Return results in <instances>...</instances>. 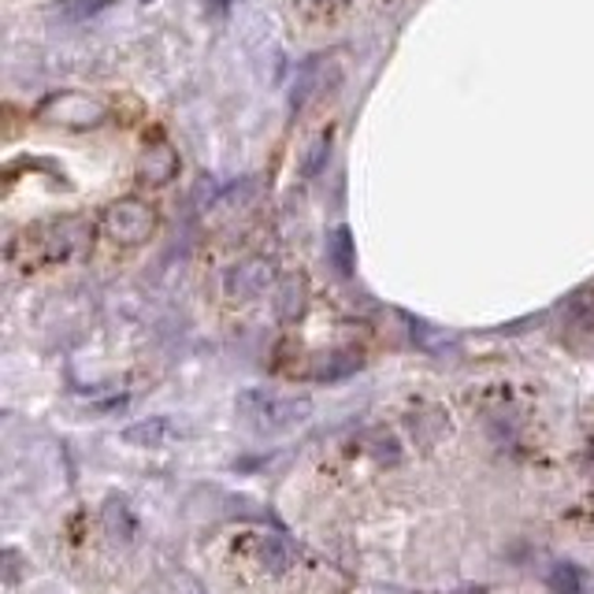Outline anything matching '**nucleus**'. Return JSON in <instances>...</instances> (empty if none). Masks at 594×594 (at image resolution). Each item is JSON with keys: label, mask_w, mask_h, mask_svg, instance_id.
Listing matches in <instances>:
<instances>
[{"label": "nucleus", "mask_w": 594, "mask_h": 594, "mask_svg": "<svg viewBox=\"0 0 594 594\" xmlns=\"http://www.w3.org/2000/svg\"><path fill=\"white\" fill-rule=\"evenodd\" d=\"M547 583L553 594H583V583H587V576H583L580 564L572 561H558L553 569L547 572Z\"/></svg>", "instance_id": "nucleus-14"}, {"label": "nucleus", "mask_w": 594, "mask_h": 594, "mask_svg": "<svg viewBox=\"0 0 594 594\" xmlns=\"http://www.w3.org/2000/svg\"><path fill=\"white\" fill-rule=\"evenodd\" d=\"M327 265L335 268L338 279H349L357 268V249H354V235L349 227H335L327 235Z\"/></svg>", "instance_id": "nucleus-9"}, {"label": "nucleus", "mask_w": 594, "mask_h": 594, "mask_svg": "<svg viewBox=\"0 0 594 594\" xmlns=\"http://www.w3.org/2000/svg\"><path fill=\"white\" fill-rule=\"evenodd\" d=\"M305 12H330V8H338L343 0H298Z\"/></svg>", "instance_id": "nucleus-18"}, {"label": "nucleus", "mask_w": 594, "mask_h": 594, "mask_svg": "<svg viewBox=\"0 0 594 594\" xmlns=\"http://www.w3.org/2000/svg\"><path fill=\"white\" fill-rule=\"evenodd\" d=\"M271 282H276V260L246 257V260H238L235 268H227L223 290H227V298H235V301H253L265 294Z\"/></svg>", "instance_id": "nucleus-5"}, {"label": "nucleus", "mask_w": 594, "mask_h": 594, "mask_svg": "<svg viewBox=\"0 0 594 594\" xmlns=\"http://www.w3.org/2000/svg\"><path fill=\"white\" fill-rule=\"evenodd\" d=\"M37 115L56 126H71V131H90V126H101L109 120V109L101 101L86 93H53L48 101L37 109Z\"/></svg>", "instance_id": "nucleus-3"}, {"label": "nucleus", "mask_w": 594, "mask_h": 594, "mask_svg": "<svg viewBox=\"0 0 594 594\" xmlns=\"http://www.w3.org/2000/svg\"><path fill=\"white\" fill-rule=\"evenodd\" d=\"M564 330L569 335H591L594 330V287H583L564 305Z\"/></svg>", "instance_id": "nucleus-10"}, {"label": "nucleus", "mask_w": 594, "mask_h": 594, "mask_svg": "<svg viewBox=\"0 0 594 594\" xmlns=\"http://www.w3.org/2000/svg\"><path fill=\"white\" fill-rule=\"evenodd\" d=\"M327 60L330 56H313V60L301 64L298 79H294V97H290V104H294V112L305 109L313 97L324 90V75H327Z\"/></svg>", "instance_id": "nucleus-7"}, {"label": "nucleus", "mask_w": 594, "mask_h": 594, "mask_svg": "<svg viewBox=\"0 0 594 594\" xmlns=\"http://www.w3.org/2000/svg\"><path fill=\"white\" fill-rule=\"evenodd\" d=\"M171 435V421H164V416H153V421H142L134 427H126V442H142V446H157L164 438Z\"/></svg>", "instance_id": "nucleus-15"}, {"label": "nucleus", "mask_w": 594, "mask_h": 594, "mask_svg": "<svg viewBox=\"0 0 594 594\" xmlns=\"http://www.w3.org/2000/svg\"><path fill=\"white\" fill-rule=\"evenodd\" d=\"M157 231V209L138 198H123L104 209V235L115 246H142Z\"/></svg>", "instance_id": "nucleus-2"}, {"label": "nucleus", "mask_w": 594, "mask_h": 594, "mask_svg": "<svg viewBox=\"0 0 594 594\" xmlns=\"http://www.w3.org/2000/svg\"><path fill=\"white\" fill-rule=\"evenodd\" d=\"M301 309H305V279H301V276H287V279L279 282L276 313H279V320H298Z\"/></svg>", "instance_id": "nucleus-12"}, {"label": "nucleus", "mask_w": 594, "mask_h": 594, "mask_svg": "<svg viewBox=\"0 0 594 594\" xmlns=\"http://www.w3.org/2000/svg\"><path fill=\"white\" fill-rule=\"evenodd\" d=\"M327 160H330V131L320 134L305 149V157H301V179H316V175L327 168Z\"/></svg>", "instance_id": "nucleus-16"}, {"label": "nucleus", "mask_w": 594, "mask_h": 594, "mask_svg": "<svg viewBox=\"0 0 594 594\" xmlns=\"http://www.w3.org/2000/svg\"><path fill=\"white\" fill-rule=\"evenodd\" d=\"M238 416L253 427V432H260V435L290 432V427L305 424L309 416H313V402H309V397L246 391V394H238Z\"/></svg>", "instance_id": "nucleus-1"}, {"label": "nucleus", "mask_w": 594, "mask_h": 594, "mask_svg": "<svg viewBox=\"0 0 594 594\" xmlns=\"http://www.w3.org/2000/svg\"><path fill=\"white\" fill-rule=\"evenodd\" d=\"M257 558L268 572H287L290 564H294V550H290V542L279 539V535H265L257 547Z\"/></svg>", "instance_id": "nucleus-13"}, {"label": "nucleus", "mask_w": 594, "mask_h": 594, "mask_svg": "<svg viewBox=\"0 0 594 594\" xmlns=\"http://www.w3.org/2000/svg\"><path fill=\"white\" fill-rule=\"evenodd\" d=\"M175 175H179V153H175L168 142L145 145L138 157V179L145 187H168Z\"/></svg>", "instance_id": "nucleus-6"}, {"label": "nucleus", "mask_w": 594, "mask_h": 594, "mask_svg": "<svg viewBox=\"0 0 594 594\" xmlns=\"http://www.w3.org/2000/svg\"><path fill=\"white\" fill-rule=\"evenodd\" d=\"M365 446H368V453H372L376 461H386V464H394L397 453H402V450H397V442H394V435L379 432V427L365 435Z\"/></svg>", "instance_id": "nucleus-17"}, {"label": "nucleus", "mask_w": 594, "mask_h": 594, "mask_svg": "<svg viewBox=\"0 0 594 594\" xmlns=\"http://www.w3.org/2000/svg\"><path fill=\"white\" fill-rule=\"evenodd\" d=\"M112 0H56V4L45 8L48 19H60V23H86L97 12H104Z\"/></svg>", "instance_id": "nucleus-11"}, {"label": "nucleus", "mask_w": 594, "mask_h": 594, "mask_svg": "<svg viewBox=\"0 0 594 594\" xmlns=\"http://www.w3.org/2000/svg\"><path fill=\"white\" fill-rule=\"evenodd\" d=\"M101 520H104V531H109V539H115V542H131L134 531H138L131 505H126V498H115V494L101 505Z\"/></svg>", "instance_id": "nucleus-8"}, {"label": "nucleus", "mask_w": 594, "mask_h": 594, "mask_svg": "<svg viewBox=\"0 0 594 594\" xmlns=\"http://www.w3.org/2000/svg\"><path fill=\"white\" fill-rule=\"evenodd\" d=\"M34 238H37V249L45 253V260H67L90 246V227H86V220L79 216H67V220L37 227Z\"/></svg>", "instance_id": "nucleus-4"}]
</instances>
